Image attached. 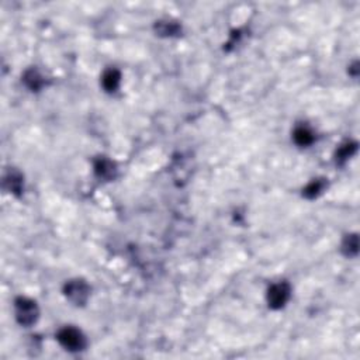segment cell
Masks as SVG:
<instances>
[{"mask_svg":"<svg viewBox=\"0 0 360 360\" xmlns=\"http://www.w3.org/2000/svg\"><path fill=\"white\" fill-rule=\"evenodd\" d=\"M58 341L61 345L69 350H80L85 347V338L80 334V331L75 328H64L58 334Z\"/></svg>","mask_w":360,"mask_h":360,"instance_id":"7a4b0ae2","label":"cell"},{"mask_svg":"<svg viewBox=\"0 0 360 360\" xmlns=\"http://www.w3.org/2000/svg\"><path fill=\"white\" fill-rule=\"evenodd\" d=\"M324 187H325V183H324L322 180H315V182L309 183V185L306 187L304 196L308 197V199H314V197H317L321 191L324 190Z\"/></svg>","mask_w":360,"mask_h":360,"instance_id":"ba28073f","label":"cell"},{"mask_svg":"<svg viewBox=\"0 0 360 360\" xmlns=\"http://www.w3.org/2000/svg\"><path fill=\"white\" fill-rule=\"evenodd\" d=\"M358 237L356 235H352L349 237L345 242V251H346L347 255H356L358 254Z\"/></svg>","mask_w":360,"mask_h":360,"instance_id":"30bf717a","label":"cell"},{"mask_svg":"<svg viewBox=\"0 0 360 360\" xmlns=\"http://www.w3.org/2000/svg\"><path fill=\"white\" fill-rule=\"evenodd\" d=\"M16 308H17V320L21 325H31L35 322L38 315L35 303L27 298H18L16 301Z\"/></svg>","mask_w":360,"mask_h":360,"instance_id":"6da1fadb","label":"cell"},{"mask_svg":"<svg viewBox=\"0 0 360 360\" xmlns=\"http://www.w3.org/2000/svg\"><path fill=\"white\" fill-rule=\"evenodd\" d=\"M120 83V73L116 69H110L103 75V86L108 92H114Z\"/></svg>","mask_w":360,"mask_h":360,"instance_id":"5b68a950","label":"cell"},{"mask_svg":"<svg viewBox=\"0 0 360 360\" xmlns=\"http://www.w3.org/2000/svg\"><path fill=\"white\" fill-rule=\"evenodd\" d=\"M24 80H26V83L30 86V87H31V89H38V87L41 86V83H42L40 75H38L37 72H34V70L27 72Z\"/></svg>","mask_w":360,"mask_h":360,"instance_id":"9c48e42d","label":"cell"},{"mask_svg":"<svg viewBox=\"0 0 360 360\" xmlns=\"http://www.w3.org/2000/svg\"><path fill=\"white\" fill-rule=\"evenodd\" d=\"M294 141L301 147H307L314 141V135L306 127H300L294 131Z\"/></svg>","mask_w":360,"mask_h":360,"instance_id":"8992f818","label":"cell"},{"mask_svg":"<svg viewBox=\"0 0 360 360\" xmlns=\"http://www.w3.org/2000/svg\"><path fill=\"white\" fill-rule=\"evenodd\" d=\"M290 297V287L286 283L274 284L269 290V306L273 308H281Z\"/></svg>","mask_w":360,"mask_h":360,"instance_id":"3957f363","label":"cell"},{"mask_svg":"<svg viewBox=\"0 0 360 360\" xmlns=\"http://www.w3.org/2000/svg\"><path fill=\"white\" fill-rule=\"evenodd\" d=\"M96 173L99 174L100 177H103V179H110L111 176H114V165L107 159L97 160Z\"/></svg>","mask_w":360,"mask_h":360,"instance_id":"52a82bcc","label":"cell"},{"mask_svg":"<svg viewBox=\"0 0 360 360\" xmlns=\"http://www.w3.org/2000/svg\"><path fill=\"white\" fill-rule=\"evenodd\" d=\"M355 151H356V144H346L345 147H342L339 149V152H338V159L339 160L346 159V158H349Z\"/></svg>","mask_w":360,"mask_h":360,"instance_id":"8fae6325","label":"cell"},{"mask_svg":"<svg viewBox=\"0 0 360 360\" xmlns=\"http://www.w3.org/2000/svg\"><path fill=\"white\" fill-rule=\"evenodd\" d=\"M67 295L76 304H82L86 301L87 295H89V290L87 286L80 280L70 281L67 286Z\"/></svg>","mask_w":360,"mask_h":360,"instance_id":"277c9868","label":"cell"}]
</instances>
